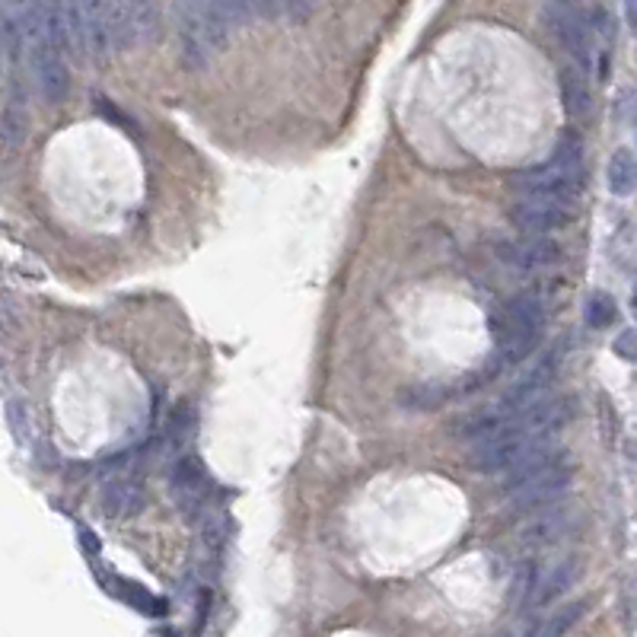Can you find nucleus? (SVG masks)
<instances>
[{
  "label": "nucleus",
  "mask_w": 637,
  "mask_h": 637,
  "mask_svg": "<svg viewBox=\"0 0 637 637\" xmlns=\"http://www.w3.org/2000/svg\"><path fill=\"white\" fill-rule=\"evenodd\" d=\"M574 481V462L567 453L542 446V450L529 453L520 466L510 469L507 478V501L516 510H539L561 501V494L571 488Z\"/></svg>",
  "instance_id": "f257e3e1"
},
{
  "label": "nucleus",
  "mask_w": 637,
  "mask_h": 637,
  "mask_svg": "<svg viewBox=\"0 0 637 637\" xmlns=\"http://www.w3.org/2000/svg\"><path fill=\"white\" fill-rule=\"evenodd\" d=\"M230 16L217 0H182L179 4V45L188 71H204L233 36Z\"/></svg>",
  "instance_id": "f03ea898"
},
{
  "label": "nucleus",
  "mask_w": 637,
  "mask_h": 637,
  "mask_svg": "<svg viewBox=\"0 0 637 637\" xmlns=\"http://www.w3.org/2000/svg\"><path fill=\"white\" fill-rule=\"evenodd\" d=\"M67 51L80 61H106L115 51V0H58Z\"/></svg>",
  "instance_id": "7ed1b4c3"
},
{
  "label": "nucleus",
  "mask_w": 637,
  "mask_h": 637,
  "mask_svg": "<svg viewBox=\"0 0 637 637\" xmlns=\"http://www.w3.org/2000/svg\"><path fill=\"white\" fill-rule=\"evenodd\" d=\"M545 322H548V313L539 294H520L507 306L497 309L491 319L497 360H501V364H520L523 357H529L542 341Z\"/></svg>",
  "instance_id": "20e7f679"
},
{
  "label": "nucleus",
  "mask_w": 637,
  "mask_h": 637,
  "mask_svg": "<svg viewBox=\"0 0 637 637\" xmlns=\"http://www.w3.org/2000/svg\"><path fill=\"white\" fill-rule=\"evenodd\" d=\"M513 188L520 195H542V198H561V201H574L583 188V141L567 131L561 134V141L552 153V160L539 169L520 172L513 179Z\"/></svg>",
  "instance_id": "39448f33"
},
{
  "label": "nucleus",
  "mask_w": 637,
  "mask_h": 637,
  "mask_svg": "<svg viewBox=\"0 0 637 637\" xmlns=\"http://www.w3.org/2000/svg\"><path fill=\"white\" fill-rule=\"evenodd\" d=\"M542 23L567 55L577 64L590 67L593 61V32L577 10V0H542Z\"/></svg>",
  "instance_id": "423d86ee"
},
{
  "label": "nucleus",
  "mask_w": 637,
  "mask_h": 637,
  "mask_svg": "<svg viewBox=\"0 0 637 637\" xmlns=\"http://www.w3.org/2000/svg\"><path fill=\"white\" fill-rule=\"evenodd\" d=\"M577 208L574 201H561V198H542V195H523L520 201L510 208V220L520 227L523 233L542 236L561 230L574 220Z\"/></svg>",
  "instance_id": "0eeeda50"
},
{
  "label": "nucleus",
  "mask_w": 637,
  "mask_h": 637,
  "mask_svg": "<svg viewBox=\"0 0 637 637\" xmlns=\"http://www.w3.org/2000/svg\"><path fill=\"white\" fill-rule=\"evenodd\" d=\"M160 32L157 0H115V51L144 45Z\"/></svg>",
  "instance_id": "6e6552de"
},
{
  "label": "nucleus",
  "mask_w": 637,
  "mask_h": 637,
  "mask_svg": "<svg viewBox=\"0 0 637 637\" xmlns=\"http://www.w3.org/2000/svg\"><path fill=\"white\" fill-rule=\"evenodd\" d=\"M169 488L176 504L185 510V516L201 513L211 494V478L204 472V462L198 456H179L169 475Z\"/></svg>",
  "instance_id": "1a4fd4ad"
},
{
  "label": "nucleus",
  "mask_w": 637,
  "mask_h": 637,
  "mask_svg": "<svg viewBox=\"0 0 637 637\" xmlns=\"http://www.w3.org/2000/svg\"><path fill=\"white\" fill-rule=\"evenodd\" d=\"M555 373H558V351H548L536 360V367H532L529 373H523L520 380L510 386V392L501 399V408L510 411V415H516V411L542 402L548 386L555 383Z\"/></svg>",
  "instance_id": "9d476101"
},
{
  "label": "nucleus",
  "mask_w": 637,
  "mask_h": 637,
  "mask_svg": "<svg viewBox=\"0 0 637 637\" xmlns=\"http://www.w3.org/2000/svg\"><path fill=\"white\" fill-rule=\"evenodd\" d=\"M501 262L516 268V271H545L561 262V249L545 236H523V239H504L497 246Z\"/></svg>",
  "instance_id": "9b49d317"
},
{
  "label": "nucleus",
  "mask_w": 637,
  "mask_h": 637,
  "mask_svg": "<svg viewBox=\"0 0 637 637\" xmlns=\"http://www.w3.org/2000/svg\"><path fill=\"white\" fill-rule=\"evenodd\" d=\"M571 529H574V513L567 507L548 504V507L532 510V516L520 529V539L529 548H548V545L561 542Z\"/></svg>",
  "instance_id": "f8f14e48"
},
{
  "label": "nucleus",
  "mask_w": 637,
  "mask_h": 637,
  "mask_svg": "<svg viewBox=\"0 0 637 637\" xmlns=\"http://www.w3.org/2000/svg\"><path fill=\"white\" fill-rule=\"evenodd\" d=\"M102 510H106V516H112V520H125V516H134L141 513L144 504H147V494H144V485L137 478H112L106 488H102V497H99Z\"/></svg>",
  "instance_id": "ddd939ff"
},
{
  "label": "nucleus",
  "mask_w": 637,
  "mask_h": 637,
  "mask_svg": "<svg viewBox=\"0 0 637 637\" xmlns=\"http://www.w3.org/2000/svg\"><path fill=\"white\" fill-rule=\"evenodd\" d=\"M580 574H583V567H580L577 558H567V561L555 564L545 577H539L536 590H532V596H529V606H536V609L552 606V602L567 596V590H574Z\"/></svg>",
  "instance_id": "4468645a"
},
{
  "label": "nucleus",
  "mask_w": 637,
  "mask_h": 637,
  "mask_svg": "<svg viewBox=\"0 0 637 637\" xmlns=\"http://www.w3.org/2000/svg\"><path fill=\"white\" fill-rule=\"evenodd\" d=\"M29 134V109H26V93L20 83H10V99L4 106V118H0V137H4V150H16Z\"/></svg>",
  "instance_id": "2eb2a0df"
},
{
  "label": "nucleus",
  "mask_w": 637,
  "mask_h": 637,
  "mask_svg": "<svg viewBox=\"0 0 637 637\" xmlns=\"http://www.w3.org/2000/svg\"><path fill=\"white\" fill-rule=\"evenodd\" d=\"M558 83H561L564 112L571 115V118H583V115H590V109H593V93H590L587 74L577 71V67H564Z\"/></svg>",
  "instance_id": "dca6fc26"
},
{
  "label": "nucleus",
  "mask_w": 637,
  "mask_h": 637,
  "mask_svg": "<svg viewBox=\"0 0 637 637\" xmlns=\"http://www.w3.org/2000/svg\"><path fill=\"white\" fill-rule=\"evenodd\" d=\"M606 185L615 198H628L637 192V157L628 147H618L606 166Z\"/></svg>",
  "instance_id": "f3484780"
},
{
  "label": "nucleus",
  "mask_w": 637,
  "mask_h": 637,
  "mask_svg": "<svg viewBox=\"0 0 637 637\" xmlns=\"http://www.w3.org/2000/svg\"><path fill=\"white\" fill-rule=\"evenodd\" d=\"M583 319H587L590 329H609L618 319V306L609 294H593L587 300V309H583Z\"/></svg>",
  "instance_id": "a211bd4d"
},
{
  "label": "nucleus",
  "mask_w": 637,
  "mask_h": 637,
  "mask_svg": "<svg viewBox=\"0 0 637 637\" xmlns=\"http://www.w3.org/2000/svg\"><path fill=\"white\" fill-rule=\"evenodd\" d=\"M446 402V392L443 386H434V383H424V386H411L405 395H402V405L415 408V411H427V408H437Z\"/></svg>",
  "instance_id": "6ab92c4d"
},
{
  "label": "nucleus",
  "mask_w": 637,
  "mask_h": 637,
  "mask_svg": "<svg viewBox=\"0 0 637 637\" xmlns=\"http://www.w3.org/2000/svg\"><path fill=\"white\" fill-rule=\"evenodd\" d=\"M536 583H539V567L532 561H523L520 571H516V577H513V602H529Z\"/></svg>",
  "instance_id": "aec40b11"
},
{
  "label": "nucleus",
  "mask_w": 637,
  "mask_h": 637,
  "mask_svg": "<svg viewBox=\"0 0 637 637\" xmlns=\"http://www.w3.org/2000/svg\"><path fill=\"white\" fill-rule=\"evenodd\" d=\"M7 424H10V430H13V437L16 440H29V415H26V402H20V399H7Z\"/></svg>",
  "instance_id": "412c9836"
},
{
  "label": "nucleus",
  "mask_w": 637,
  "mask_h": 637,
  "mask_svg": "<svg viewBox=\"0 0 637 637\" xmlns=\"http://www.w3.org/2000/svg\"><path fill=\"white\" fill-rule=\"evenodd\" d=\"M580 612H583V602H571V606H564L558 615H552V622L542 628V634H564V631H571L580 622Z\"/></svg>",
  "instance_id": "4be33fe9"
},
{
  "label": "nucleus",
  "mask_w": 637,
  "mask_h": 637,
  "mask_svg": "<svg viewBox=\"0 0 637 637\" xmlns=\"http://www.w3.org/2000/svg\"><path fill=\"white\" fill-rule=\"evenodd\" d=\"M125 599H131L137 609H147L150 615H153V612H157V615H163V612H166V606H163V602H160V599H153V596H147V593H144L141 587H134V583H128V587H125Z\"/></svg>",
  "instance_id": "5701e85b"
},
{
  "label": "nucleus",
  "mask_w": 637,
  "mask_h": 637,
  "mask_svg": "<svg viewBox=\"0 0 637 637\" xmlns=\"http://www.w3.org/2000/svg\"><path fill=\"white\" fill-rule=\"evenodd\" d=\"M252 16H262V20H274V16L287 13V0H249Z\"/></svg>",
  "instance_id": "b1692460"
},
{
  "label": "nucleus",
  "mask_w": 637,
  "mask_h": 637,
  "mask_svg": "<svg viewBox=\"0 0 637 637\" xmlns=\"http://www.w3.org/2000/svg\"><path fill=\"white\" fill-rule=\"evenodd\" d=\"M615 354L622 357V360H637V332L634 329H628V332H622L615 338Z\"/></svg>",
  "instance_id": "393cba45"
},
{
  "label": "nucleus",
  "mask_w": 637,
  "mask_h": 637,
  "mask_svg": "<svg viewBox=\"0 0 637 637\" xmlns=\"http://www.w3.org/2000/svg\"><path fill=\"white\" fill-rule=\"evenodd\" d=\"M96 109H99V115H109V118H112V122H122L125 128L131 125V118H125L122 112H118V109L112 106V102H109V99H96Z\"/></svg>",
  "instance_id": "a878e982"
},
{
  "label": "nucleus",
  "mask_w": 637,
  "mask_h": 637,
  "mask_svg": "<svg viewBox=\"0 0 637 637\" xmlns=\"http://www.w3.org/2000/svg\"><path fill=\"white\" fill-rule=\"evenodd\" d=\"M316 7V0H287V13L297 16V20H303V16Z\"/></svg>",
  "instance_id": "bb28decb"
},
{
  "label": "nucleus",
  "mask_w": 637,
  "mask_h": 637,
  "mask_svg": "<svg viewBox=\"0 0 637 637\" xmlns=\"http://www.w3.org/2000/svg\"><path fill=\"white\" fill-rule=\"evenodd\" d=\"M625 20H628V29L637 36V0H625Z\"/></svg>",
  "instance_id": "cd10ccee"
},
{
  "label": "nucleus",
  "mask_w": 637,
  "mask_h": 637,
  "mask_svg": "<svg viewBox=\"0 0 637 637\" xmlns=\"http://www.w3.org/2000/svg\"><path fill=\"white\" fill-rule=\"evenodd\" d=\"M29 4V0H4V10H13V13H20L23 7Z\"/></svg>",
  "instance_id": "c85d7f7f"
},
{
  "label": "nucleus",
  "mask_w": 637,
  "mask_h": 637,
  "mask_svg": "<svg viewBox=\"0 0 637 637\" xmlns=\"http://www.w3.org/2000/svg\"><path fill=\"white\" fill-rule=\"evenodd\" d=\"M634 309H637V290H634Z\"/></svg>",
  "instance_id": "c756f323"
}]
</instances>
